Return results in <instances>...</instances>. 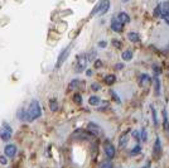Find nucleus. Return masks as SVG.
<instances>
[{
    "label": "nucleus",
    "mask_w": 169,
    "mask_h": 168,
    "mask_svg": "<svg viewBox=\"0 0 169 168\" xmlns=\"http://www.w3.org/2000/svg\"><path fill=\"white\" fill-rule=\"evenodd\" d=\"M0 163H2L3 165L8 164V159H7V157H5V155H0Z\"/></svg>",
    "instance_id": "obj_33"
},
{
    "label": "nucleus",
    "mask_w": 169,
    "mask_h": 168,
    "mask_svg": "<svg viewBox=\"0 0 169 168\" xmlns=\"http://www.w3.org/2000/svg\"><path fill=\"white\" fill-rule=\"evenodd\" d=\"M87 130L92 134V135H95V137H100L101 134H102V129H101V126L97 125L96 123H88Z\"/></svg>",
    "instance_id": "obj_7"
},
{
    "label": "nucleus",
    "mask_w": 169,
    "mask_h": 168,
    "mask_svg": "<svg viewBox=\"0 0 169 168\" xmlns=\"http://www.w3.org/2000/svg\"><path fill=\"white\" fill-rule=\"evenodd\" d=\"M106 46H107V43H106L105 41H100V42H98V47H100V48H105Z\"/></svg>",
    "instance_id": "obj_35"
},
{
    "label": "nucleus",
    "mask_w": 169,
    "mask_h": 168,
    "mask_svg": "<svg viewBox=\"0 0 169 168\" xmlns=\"http://www.w3.org/2000/svg\"><path fill=\"white\" fill-rule=\"evenodd\" d=\"M111 95L114 96V99L116 100V101H117V103H120V99H119V96L116 95V92H115V91H111Z\"/></svg>",
    "instance_id": "obj_38"
},
{
    "label": "nucleus",
    "mask_w": 169,
    "mask_h": 168,
    "mask_svg": "<svg viewBox=\"0 0 169 168\" xmlns=\"http://www.w3.org/2000/svg\"><path fill=\"white\" fill-rule=\"evenodd\" d=\"M142 152V147L139 145V144H137L134 147V149L131 150V155H135V154H138V153H140Z\"/></svg>",
    "instance_id": "obj_28"
},
{
    "label": "nucleus",
    "mask_w": 169,
    "mask_h": 168,
    "mask_svg": "<svg viewBox=\"0 0 169 168\" xmlns=\"http://www.w3.org/2000/svg\"><path fill=\"white\" fill-rule=\"evenodd\" d=\"M115 81H116L115 75H107V76L105 77V84H106V85H112Z\"/></svg>",
    "instance_id": "obj_22"
},
{
    "label": "nucleus",
    "mask_w": 169,
    "mask_h": 168,
    "mask_svg": "<svg viewBox=\"0 0 169 168\" xmlns=\"http://www.w3.org/2000/svg\"><path fill=\"white\" fill-rule=\"evenodd\" d=\"M121 24H127V23H130V17H129V14L127 13H125V12H120L119 14H117V18H116Z\"/></svg>",
    "instance_id": "obj_11"
},
{
    "label": "nucleus",
    "mask_w": 169,
    "mask_h": 168,
    "mask_svg": "<svg viewBox=\"0 0 169 168\" xmlns=\"http://www.w3.org/2000/svg\"><path fill=\"white\" fill-rule=\"evenodd\" d=\"M91 89H92L93 91H97V90H100V89H101V86H100L98 84H93V85L91 86Z\"/></svg>",
    "instance_id": "obj_37"
},
{
    "label": "nucleus",
    "mask_w": 169,
    "mask_h": 168,
    "mask_svg": "<svg viewBox=\"0 0 169 168\" xmlns=\"http://www.w3.org/2000/svg\"><path fill=\"white\" fill-rule=\"evenodd\" d=\"M127 142H129V134L125 133V134H122V135L120 137V139H119V147L120 148H125L127 145Z\"/></svg>",
    "instance_id": "obj_14"
},
{
    "label": "nucleus",
    "mask_w": 169,
    "mask_h": 168,
    "mask_svg": "<svg viewBox=\"0 0 169 168\" xmlns=\"http://www.w3.org/2000/svg\"><path fill=\"white\" fill-rule=\"evenodd\" d=\"M127 38L130 42H139L140 41V37L138 33H135V32H129L127 33Z\"/></svg>",
    "instance_id": "obj_16"
},
{
    "label": "nucleus",
    "mask_w": 169,
    "mask_h": 168,
    "mask_svg": "<svg viewBox=\"0 0 169 168\" xmlns=\"http://www.w3.org/2000/svg\"><path fill=\"white\" fill-rule=\"evenodd\" d=\"M4 153H5V157L13 158L17 154V145L15 144H7L4 148Z\"/></svg>",
    "instance_id": "obj_9"
},
{
    "label": "nucleus",
    "mask_w": 169,
    "mask_h": 168,
    "mask_svg": "<svg viewBox=\"0 0 169 168\" xmlns=\"http://www.w3.org/2000/svg\"><path fill=\"white\" fill-rule=\"evenodd\" d=\"M150 81H152V79H150V76H149V75H147V74H143V75L140 76V84H142V85H145V84H150Z\"/></svg>",
    "instance_id": "obj_21"
},
{
    "label": "nucleus",
    "mask_w": 169,
    "mask_h": 168,
    "mask_svg": "<svg viewBox=\"0 0 169 168\" xmlns=\"http://www.w3.org/2000/svg\"><path fill=\"white\" fill-rule=\"evenodd\" d=\"M122 2H125V3H126V2H129V0H122Z\"/></svg>",
    "instance_id": "obj_43"
},
{
    "label": "nucleus",
    "mask_w": 169,
    "mask_h": 168,
    "mask_svg": "<svg viewBox=\"0 0 169 168\" xmlns=\"http://www.w3.org/2000/svg\"><path fill=\"white\" fill-rule=\"evenodd\" d=\"M80 85H81V81H80V80H72V81L70 82V89H71V90H76Z\"/></svg>",
    "instance_id": "obj_24"
},
{
    "label": "nucleus",
    "mask_w": 169,
    "mask_h": 168,
    "mask_svg": "<svg viewBox=\"0 0 169 168\" xmlns=\"http://www.w3.org/2000/svg\"><path fill=\"white\" fill-rule=\"evenodd\" d=\"M154 15H155V17H162V7H160V5H158V7L155 8Z\"/></svg>",
    "instance_id": "obj_30"
},
{
    "label": "nucleus",
    "mask_w": 169,
    "mask_h": 168,
    "mask_svg": "<svg viewBox=\"0 0 169 168\" xmlns=\"http://www.w3.org/2000/svg\"><path fill=\"white\" fill-rule=\"evenodd\" d=\"M167 23H168V25H169V19H167Z\"/></svg>",
    "instance_id": "obj_42"
},
{
    "label": "nucleus",
    "mask_w": 169,
    "mask_h": 168,
    "mask_svg": "<svg viewBox=\"0 0 169 168\" xmlns=\"http://www.w3.org/2000/svg\"><path fill=\"white\" fill-rule=\"evenodd\" d=\"M149 165H150V164H149V163H148V164H147V167H145V168H149Z\"/></svg>",
    "instance_id": "obj_41"
},
{
    "label": "nucleus",
    "mask_w": 169,
    "mask_h": 168,
    "mask_svg": "<svg viewBox=\"0 0 169 168\" xmlns=\"http://www.w3.org/2000/svg\"><path fill=\"white\" fill-rule=\"evenodd\" d=\"M121 57H122V59H124V61H130V59L132 58V52H131L130 49H126V51H124V52H122Z\"/></svg>",
    "instance_id": "obj_20"
},
{
    "label": "nucleus",
    "mask_w": 169,
    "mask_h": 168,
    "mask_svg": "<svg viewBox=\"0 0 169 168\" xmlns=\"http://www.w3.org/2000/svg\"><path fill=\"white\" fill-rule=\"evenodd\" d=\"M162 154V143H160V138L157 137L155 143H154V148H153V155L155 158H159Z\"/></svg>",
    "instance_id": "obj_10"
},
{
    "label": "nucleus",
    "mask_w": 169,
    "mask_h": 168,
    "mask_svg": "<svg viewBox=\"0 0 169 168\" xmlns=\"http://www.w3.org/2000/svg\"><path fill=\"white\" fill-rule=\"evenodd\" d=\"M104 150H105V154H106V157H107L109 159L115 158L116 149H115V145H114L109 139H106V140L104 142Z\"/></svg>",
    "instance_id": "obj_5"
},
{
    "label": "nucleus",
    "mask_w": 169,
    "mask_h": 168,
    "mask_svg": "<svg viewBox=\"0 0 169 168\" xmlns=\"http://www.w3.org/2000/svg\"><path fill=\"white\" fill-rule=\"evenodd\" d=\"M109 8H110V0H100V3H98V4L95 7V9L92 10L91 17L95 15L96 13L100 14V15H104V14L107 13Z\"/></svg>",
    "instance_id": "obj_2"
},
{
    "label": "nucleus",
    "mask_w": 169,
    "mask_h": 168,
    "mask_svg": "<svg viewBox=\"0 0 169 168\" xmlns=\"http://www.w3.org/2000/svg\"><path fill=\"white\" fill-rule=\"evenodd\" d=\"M160 7H162V18H164L165 20L169 19V3L168 2L162 3Z\"/></svg>",
    "instance_id": "obj_12"
},
{
    "label": "nucleus",
    "mask_w": 169,
    "mask_h": 168,
    "mask_svg": "<svg viewBox=\"0 0 169 168\" xmlns=\"http://www.w3.org/2000/svg\"><path fill=\"white\" fill-rule=\"evenodd\" d=\"M140 139H142L143 142H147V139H148V134H147L145 128H143V129H142V133H140Z\"/></svg>",
    "instance_id": "obj_27"
},
{
    "label": "nucleus",
    "mask_w": 169,
    "mask_h": 168,
    "mask_svg": "<svg viewBox=\"0 0 169 168\" xmlns=\"http://www.w3.org/2000/svg\"><path fill=\"white\" fill-rule=\"evenodd\" d=\"M72 44H70L68 47H66L61 53H59V57H58V59H57V63H56V69H58V67H61L62 64H63V62L68 58V56H70V52H71V49H72Z\"/></svg>",
    "instance_id": "obj_6"
},
{
    "label": "nucleus",
    "mask_w": 169,
    "mask_h": 168,
    "mask_svg": "<svg viewBox=\"0 0 169 168\" xmlns=\"http://www.w3.org/2000/svg\"><path fill=\"white\" fill-rule=\"evenodd\" d=\"M154 91H155L157 96L160 95V81L158 77H154Z\"/></svg>",
    "instance_id": "obj_17"
},
{
    "label": "nucleus",
    "mask_w": 169,
    "mask_h": 168,
    "mask_svg": "<svg viewBox=\"0 0 169 168\" xmlns=\"http://www.w3.org/2000/svg\"><path fill=\"white\" fill-rule=\"evenodd\" d=\"M49 109H51V111H57L58 110V101L56 99L49 100Z\"/></svg>",
    "instance_id": "obj_18"
},
{
    "label": "nucleus",
    "mask_w": 169,
    "mask_h": 168,
    "mask_svg": "<svg viewBox=\"0 0 169 168\" xmlns=\"http://www.w3.org/2000/svg\"><path fill=\"white\" fill-rule=\"evenodd\" d=\"M111 29L114 32H121L124 29V24H121L117 19H112V22H111Z\"/></svg>",
    "instance_id": "obj_13"
},
{
    "label": "nucleus",
    "mask_w": 169,
    "mask_h": 168,
    "mask_svg": "<svg viewBox=\"0 0 169 168\" xmlns=\"http://www.w3.org/2000/svg\"><path fill=\"white\" fill-rule=\"evenodd\" d=\"M96 54H97V53H96V51H91V52L86 56V57H87V61H90V62H91V61H93V59H95V57H96Z\"/></svg>",
    "instance_id": "obj_29"
},
{
    "label": "nucleus",
    "mask_w": 169,
    "mask_h": 168,
    "mask_svg": "<svg viewBox=\"0 0 169 168\" xmlns=\"http://www.w3.org/2000/svg\"><path fill=\"white\" fill-rule=\"evenodd\" d=\"M116 69H117V70H122V69H124V63H117Z\"/></svg>",
    "instance_id": "obj_39"
},
{
    "label": "nucleus",
    "mask_w": 169,
    "mask_h": 168,
    "mask_svg": "<svg viewBox=\"0 0 169 168\" xmlns=\"http://www.w3.org/2000/svg\"><path fill=\"white\" fill-rule=\"evenodd\" d=\"M163 116H164V129H168L169 125H168V116H167V111L165 110L163 111Z\"/></svg>",
    "instance_id": "obj_31"
},
{
    "label": "nucleus",
    "mask_w": 169,
    "mask_h": 168,
    "mask_svg": "<svg viewBox=\"0 0 169 168\" xmlns=\"http://www.w3.org/2000/svg\"><path fill=\"white\" fill-rule=\"evenodd\" d=\"M150 110H152V113H153V121H154V125L158 126V118H157V111H155L154 106H150Z\"/></svg>",
    "instance_id": "obj_26"
},
{
    "label": "nucleus",
    "mask_w": 169,
    "mask_h": 168,
    "mask_svg": "<svg viewBox=\"0 0 169 168\" xmlns=\"http://www.w3.org/2000/svg\"><path fill=\"white\" fill-rule=\"evenodd\" d=\"M13 134V129L12 126L8 124V123H3V126L0 128V139L4 140V142H8Z\"/></svg>",
    "instance_id": "obj_4"
},
{
    "label": "nucleus",
    "mask_w": 169,
    "mask_h": 168,
    "mask_svg": "<svg viewBox=\"0 0 169 168\" xmlns=\"http://www.w3.org/2000/svg\"><path fill=\"white\" fill-rule=\"evenodd\" d=\"M95 135L88 131V130H85V129H77L73 134H72V138L73 139H80V140H92Z\"/></svg>",
    "instance_id": "obj_3"
},
{
    "label": "nucleus",
    "mask_w": 169,
    "mask_h": 168,
    "mask_svg": "<svg viewBox=\"0 0 169 168\" xmlns=\"http://www.w3.org/2000/svg\"><path fill=\"white\" fill-rule=\"evenodd\" d=\"M98 168H114V165H112V163L110 160H104V162L100 163Z\"/></svg>",
    "instance_id": "obj_23"
},
{
    "label": "nucleus",
    "mask_w": 169,
    "mask_h": 168,
    "mask_svg": "<svg viewBox=\"0 0 169 168\" xmlns=\"http://www.w3.org/2000/svg\"><path fill=\"white\" fill-rule=\"evenodd\" d=\"M86 63H87V57L86 54H81L77 58V67H76V71L77 72H82L86 69Z\"/></svg>",
    "instance_id": "obj_8"
},
{
    "label": "nucleus",
    "mask_w": 169,
    "mask_h": 168,
    "mask_svg": "<svg viewBox=\"0 0 169 168\" xmlns=\"http://www.w3.org/2000/svg\"><path fill=\"white\" fill-rule=\"evenodd\" d=\"M101 66H102V62H101V59H96L95 61V67H96V69H100Z\"/></svg>",
    "instance_id": "obj_34"
},
{
    "label": "nucleus",
    "mask_w": 169,
    "mask_h": 168,
    "mask_svg": "<svg viewBox=\"0 0 169 168\" xmlns=\"http://www.w3.org/2000/svg\"><path fill=\"white\" fill-rule=\"evenodd\" d=\"M86 75H87V76H92V70H87V71H86Z\"/></svg>",
    "instance_id": "obj_40"
},
{
    "label": "nucleus",
    "mask_w": 169,
    "mask_h": 168,
    "mask_svg": "<svg viewBox=\"0 0 169 168\" xmlns=\"http://www.w3.org/2000/svg\"><path fill=\"white\" fill-rule=\"evenodd\" d=\"M73 101L77 104V105H81L82 104V96L80 94H75L73 95Z\"/></svg>",
    "instance_id": "obj_25"
},
{
    "label": "nucleus",
    "mask_w": 169,
    "mask_h": 168,
    "mask_svg": "<svg viewBox=\"0 0 169 168\" xmlns=\"http://www.w3.org/2000/svg\"><path fill=\"white\" fill-rule=\"evenodd\" d=\"M27 110V121H34L42 115V109L37 100H32Z\"/></svg>",
    "instance_id": "obj_1"
},
{
    "label": "nucleus",
    "mask_w": 169,
    "mask_h": 168,
    "mask_svg": "<svg viewBox=\"0 0 169 168\" xmlns=\"http://www.w3.org/2000/svg\"><path fill=\"white\" fill-rule=\"evenodd\" d=\"M131 135L134 137V139H135V140H138V142L140 140V135H139V131H137V130H134V131L131 133Z\"/></svg>",
    "instance_id": "obj_32"
},
{
    "label": "nucleus",
    "mask_w": 169,
    "mask_h": 168,
    "mask_svg": "<svg viewBox=\"0 0 169 168\" xmlns=\"http://www.w3.org/2000/svg\"><path fill=\"white\" fill-rule=\"evenodd\" d=\"M17 118H18L19 120H22V121H27V110L23 109V108H20V109L17 111Z\"/></svg>",
    "instance_id": "obj_15"
},
{
    "label": "nucleus",
    "mask_w": 169,
    "mask_h": 168,
    "mask_svg": "<svg viewBox=\"0 0 169 168\" xmlns=\"http://www.w3.org/2000/svg\"><path fill=\"white\" fill-rule=\"evenodd\" d=\"M100 97L98 96H91L90 99H88V104L90 105H92V106H96V105H98L100 104Z\"/></svg>",
    "instance_id": "obj_19"
},
{
    "label": "nucleus",
    "mask_w": 169,
    "mask_h": 168,
    "mask_svg": "<svg viewBox=\"0 0 169 168\" xmlns=\"http://www.w3.org/2000/svg\"><path fill=\"white\" fill-rule=\"evenodd\" d=\"M111 42H112V43H114V46H115V47H117V48L121 46V42H120V41H117V39H112Z\"/></svg>",
    "instance_id": "obj_36"
}]
</instances>
